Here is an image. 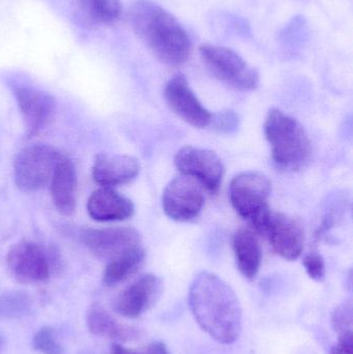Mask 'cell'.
<instances>
[{"instance_id": "obj_1", "label": "cell", "mask_w": 353, "mask_h": 354, "mask_svg": "<svg viewBox=\"0 0 353 354\" xmlns=\"http://www.w3.org/2000/svg\"><path fill=\"white\" fill-rule=\"evenodd\" d=\"M189 305L203 332L221 344H232L240 338L242 312L233 289L217 274H197L189 289Z\"/></svg>"}, {"instance_id": "obj_2", "label": "cell", "mask_w": 353, "mask_h": 354, "mask_svg": "<svg viewBox=\"0 0 353 354\" xmlns=\"http://www.w3.org/2000/svg\"><path fill=\"white\" fill-rule=\"evenodd\" d=\"M128 21L137 37L155 58L170 66L184 64L192 53V41L180 21L151 0H135Z\"/></svg>"}, {"instance_id": "obj_3", "label": "cell", "mask_w": 353, "mask_h": 354, "mask_svg": "<svg viewBox=\"0 0 353 354\" xmlns=\"http://www.w3.org/2000/svg\"><path fill=\"white\" fill-rule=\"evenodd\" d=\"M265 134L279 169L296 172L308 164L312 153L311 140L296 118L282 110L271 109L265 120Z\"/></svg>"}, {"instance_id": "obj_4", "label": "cell", "mask_w": 353, "mask_h": 354, "mask_svg": "<svg viewBox=\"0 0 353 354\" xmlns=\"http://www.w3.org/2000/svg\"><path fill=\"white\" fill-rule=\"evenodd\" d=\"M271 183L260 172L245 171L232 178L229 187L230 203L238 216L248 221L258 233L271 214L269 200Z\"/></svg>"}, {"instance_id": "obj_5", "label": "cell", "mask_w": 353, "mask_h": 354, "mask_svg": "<svg viewBox=\"0 0 353 354\" xmlns=\"http://www.w3.org/2000/svg\"><path fill=\"white\" fill-rule=\"evenodd\" d=\"M199 53L207 70L230 88L252 91L258 87V71L234 50L205 44L199 47Z\"/></svg>"}, {"instance_id": "obj_6", "label": "cell", "mask_w": 353, "mask_h": 354, "mask_svg": "<svg viewBox=\"0 0 353 354\" xmlns=\"http://www.w3.org/2000/svg\"><path fill=\"white\" fill-rule=\"evenodd\" d=\"M62 153L48 145L24 147L14 161V178L17 187L24 193L44 189L51 181L54 170Z\"/></svg>"}, {"instance_id": "obj_7", "label": "cell", "mask_w": 353, "mask_h": 354, "mask_svg": "<svg viewBox=\"0 0 353 354\" xmlns=\"http://www.w3.org/2000/svg\"><path fill=\"white\" fill-rule=\"evenodd\" d=\"M56 261L39 243L21 241L12 245L6 256L10 274L22 284H41L51 277Z\"/></svg>"}, {"instance_id": "obj_8", "label": "cell", "mask_w": 353, "mask_h": 354, "mask_svg": "<svg viewBox=\"0 0 353 354\" xmlns=\"http://www.w3.org/2000/svg\"><path fill=\"white\" fill-rule=\"evenodd\" d=\"M174 164L182 176L198 181L209 193L219 191L223 181V162L215 151L186 145L176 153Z\"/></svg>"}, {"instance_id": "obj_9", "label": "cell", "mask_w": 353, "mask_h": 354, "mask_svg": "<svg viewBox=\"0 0 353 354\" xmlns=\"http://www.w3.org/2000/svg\"><path fill=\"white\" fill-rule=\"evenodd\" d=\"M202 185L186 176L175 177L169 181L163 192L162 203L166 216L175 222L194 220L204 206Z\"/></svg>"}, {"instance_id": "obj_10", "label": "cell", "mask_w": 353, "mask_h": 354, "mask_svg": "<svg viewBox=\"0 0 353 354\" xmlns=\"http://www.w3.org/2000/svg\"><path fill=\"white\" fill-rule=\"evenodd\" d=\"M267 237L274 251L288 261L302 256L305 247L304 226L294 216L271 212L259 232Z\"/></svg>"}, {"instance_id": "obj_11", "label": "cell", "mask_w": 353, "mask_h": 354, "mask_svg": "<svg viewBox=\"0 0 353 354\" xmlns=\"http://www.w3.org/2000/svg\"><path fill=\"white\" fill-rule=\"evenodd\" d=\"M14 97L28 138L41 134L53 122L57 109L53 95L33 87L18 86L14 89Z\"/></svg>"}, {"instance_id": "obj_12", "label": "cell", "mask_w": 353, "mask_h": 354, "mask_svg": "<svg viewBox=\"0 0 353 354\" xmlns=\"http://www.w3.org/2000/svg\"><path fill=\"white\" fill-rule=\"evenodd\" d=\"M164 97L169 109L190 126L205 129L211 124L213 114L199 101L184 75H175L168 81Z\"/></svg>"}, {"instance_id": "obj_13", "label": "cell", "mask_w": 353, "mask_h": 354, "mask_svg": "<svg viewBox=\"0 0 353 354\" xmlns=\"http://www.w3.org/2000/svg\"><path fill=\"white\" fill-rule=\"evenodd\" d=\"M85 247L97 257L111 260L120 254L140 247L141 235L131 227L85 229L81 234Z\"/></svg>"}, {"instance_id": "obj_14", "label": "cell", "mask_w": 353, "mask_h": 354, "mask_svg": "<svg viewBox=\"0 0 353 354\" xmlns=\"http://www.w3.org/2000/svg\"><path fill=\"white\" fill-rule=\"evenodd\" d=\"M162 292L163 282L159 277L142 274L118 295L114 303V311L130 319L140 317L158 303Z\"/></svg>"}, {"instance_id": "obj_15", "label": "cell", "mask_w": 353, "mask_h": 354, "mask_svg": "<svg viewBox=\"0 0 353 354\" xmlns=\"http://www.w3.org/2000/svg\"><path fill=\"white\" fill-rule=\"evenodd\" d=\"M140 172V163L136 158L126 155L99 153L95 158L93 177L102 187L126 185L134 180Z\"/></svg>"}, {"instance_id": "obj_16", "label": "cell", "mask_w": 353, "mask_h": 354, "mask_svg": "<svg viewBox=\"0 0 353 354\" xmlns=\"http://www.w3.org/2000/svg\"><path fill=\"white\" fill-rule=\"evenodd\" d=\"M87 212L97 222L128 220L135 212L132 200L111 187L95 189L87 201Z\"/></svg>"}, {"instance_id": "obj_17", "label": "cell", "mask_w": 353, "mask_h": 354, "mask_svg": "<svg viewBox=\"0 0 353 354\" xmlns=\"http://www.w3.org/2000/svg\"><path fill=\"white\" fill-rule=\"evenodd\" d=\"M50 185L56 210L66 216L74 214L77 205V174L72 160L66 156L60 157Z\"/></svg>"}, {"instance_id": "obj_18", "label": "cell", "mask_w": 353, "mask_h": 354, "mask_svg": "<svg viewBox=\"0 0 353 354\" xmlns=\"http://www.w3.org/2000/svg\"><path fill=\"white\" fill-rule=\"evenodd\" d=\"M86 324L89 332L95 336L117 342H132L138 340L141 336L140 330L118 322L107 310L97 304L87 311Z\"/></svg>"}, {"instance_id": "obj_19", "label": "cell", "mask_w": 353, "mask_h": 354, "mask_svg": "<svg viewBox=\"0 0 353 354\" xmlns=\"http://www.w3.org/2000/svg\"><path fill=\"white\" fill-rule=\"evenodd\" d=\"M232 250L240 274L253 280L260 270L263 250L257 233L251 228H240L232 237Z\"/></svg>"}, {"instance_id": "obj_20", "label": "cell", "mask_w": 353, "mask_h": 354, "mask_svg": "<svg viewBox=\"0 0 353 354\" xmlns=\"http://www.w3.org/2000/svg\"><path fill=\"white\" fill-rule=\"evenodd\" d=\"M145 260L142 245L128 250L110 260L103 274V283L108 287L116 286L134 276Z\"/></svg>"}, {"instance_id": "obj_21", "label": "cell", "mask_w": 353, "mask_h": 354, "mask_svg": "<svg viewBox=\"0 0 353 354\" xmlns=\"http://www.w3.org/2000/svg\"><path fill=\"white\" fill-rule=\"evenodd\" d=\"M81 18L90 25H111L124 14L120 0H76Z\"/></svg>"}, {"instance_id": "obj_22", "label": "cell", "mask_w": 353, "mask_h": 354, "mask_svg": "<svg viewBox=\"0 0 353 354\" xmlns=\"http://www.w3.org/2000/svg\"><path fill=\"white\" fill-rule=\"evenodd\" d=\"M32 312V299L21 290L0 292V319H21Z\"/></svg>"}, {"instance_id": "obj_23", "label": "cell", "mask_w": 353, "mask_h": 354, "mask_svg": "<svg viewBox=\"0 0 353 354\" xmlns=\"http://www.w3.org/2000/svg\"><path fill=\"white\" fill-rule=\"evenodd\" d=\"M33 348L41 354H66L64 346L57 340L55 330L51 326H43L33 337Z\"/></svg>"}, {"instance_id": "obj_24", "label": "cell", "mask_w": 353, "mask_h": 354, "mask_svg": "<svg viewBox=\"0 0 353 354\" xmlns=\"http://www.w3.org/2000/svg\"><path fill=\"white\" fill-rule=\"evenodd\" d=\"M332 324L334 330L338 335L352 333L353 328V309L352 301H344L342 305L338 306L332 315Z\"/></svg>"}, {"instance_id": "obj_25", "label": "cell", "mask_w": 353, "mask_h": 354, "mask_svg": "<svg viewBox=\"0 0 353 354\" xmlns=\"http://www.w3.org/2000/svg\"><path fill=\"white\" fill-rule=\"evenodd\" d=\"M305 270L312 280L323 282L325 279V262L323 256L317 252H311L303 260Z\"/></svg>"}, {"instance_id": "obj_26", "label": "cell", "mask_w": 353, "mask_h": 354, "mask_svg": "<svg viewBox=\"0 0 353 354\" xmlns=\"http://www.w3.org/2000/svg\"><path fill=\"white\" fill-rule=\"evenodd\" d=\"M209 127H213V130L218 133L233 132L238 127V115L231 110L213 114Z\"/></svg>"}, {"instance_id": "obj_27", "label": "cell", "mask_w": 353, "mask_h": 354, "mask_svg": "<svg viewBox=\"0 0 353 354\" xmlns=\"http://www.w3.org/2000/svg\"><path fill=\"white\" fill-rule=\"evenodd\" d=\"M331 354H353V333L339 335L338 342L332 348Z\"/></svg>"}, {"instance_id": "obj_28", "label": "cell", "mask_w": 353, "mask_h": 354, "mask_svg": "<svg viewBox=\"0 0 353 354\" xmlns=\"http://www.w3.org/2000/svg\"><path fill=\"white\" fill-rule=\"evenodd\" d=\"M147 354H169L167 347L163 342H153L149 345Z\"/></svg>"}, {"instance_id": "obj_29", "label": "cell", "mask_w": 353, "mask_h": 354, "mask_svg": "<svg viewBox=\"0 0 353 354\" xmlns=\"http://www.w3.org/2000/svg\"><path fill=\"white\" fill-rule=\"evenodd\" d=\"M112 354H140L133 351V349L126 348V347L122 346L120 343H114L112 345Z\"/></svg>"}, {"instance_id": "obj_30", "label": "cell", "mask_w": 353, "mask_h": 354, "mask_svg": "<svg viewBox=\"0 0 353 354\" xmlns=\"http://www.w3.org/2000/svg\"><path fill=\"white\" fill-rule=\"evenodd\" d=\"M4 346H6V342H4L3 337L0 335V353L3 351Z\"/></svg>"}]
</instances>
